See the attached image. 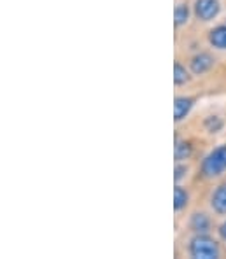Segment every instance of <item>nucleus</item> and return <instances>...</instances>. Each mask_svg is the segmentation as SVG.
<instances>
[{
	"mask_svg": "<svg viewBox=\"0 0 226 259\" xmlns=\"http://www.w3.org/2000/svg\"><path fill=\"white\" fill-rule=\"evenodd\" d=\"M187 18H190V9H187V6H177L175 7V13H174V21H175V26H181L184 25L187 21Z\"/></svg>",
	"mask_w": 226,
	"mask_h": 259,
	"instance_id": "12",
	"label": "nucleus"
},
{
	"mask_svg": "<svg viewBox=\"0 0 226 259\" xmlns=\"http://www.w3.org/2000/svg\"><path fill=\"white\" fill-rule=\"evenodd\" d=\"M217 231H219V237L223 238V240H226V223L221 224V226H219V230H217Z\"/></svg>",
	"mask_w": 226,
	"mask_h": 259,
	"instance_id": "14",
	"label": "nucleus"
},
{
	"mask_svg": "<svg viewBox=\"0 0 226 259\" xmlns=\"http://www.w3.org/2000/svg\"><path fill=\"white\" fill-rule=\"evenodd\" d=\"M219 2L217 0H197L195 4V14L202 21H210L219 14Z\"/></svg>",
	"mask_w": 226,
	"mask_h": 259,
	"instance_id": "3",
	"label": "nucleus"
},
{
	"mask_svg": "<svg viewBox=\"0 0 226 259\" xmlns=\"http://www.w3.org/2000/svg\"><path fill=\"white\" fill-rule=\"evenodd\" d=\"M193 152V147H191L190 142L186 140H177L175 142V147H174V156H175V161H184L191 156Z\"/></svg>",
	"mask_w": 226,
	"mask_h": 259,
	"instance_id": "8",
	"label": "nucleus"
},
{
	"mask_svg": "<svg viewBox=\"0 0 226 259\" xmlns=\"http://www.w3.org/2000/svg\"><path fill=\"white\" fill-rule=\"evenodd\" d=\"M191 257L195 259H217L219 257V245L207 235H198L190 243Z\"/></svg>",
	"mask_w": 226,
	"mask_h": 259,
	"instance_id": "1",
	"label": "nucleus"
},
{
	"mask_svg": "<svg viewBox=\"0 0 226 259\" xmlns=\"http://www.w3.org/2000/svg\"><path fill=\"white\" fill-rule=\"evenodd\" d=\"M226 170V146H221L217 149H214L202 163V172L205 174V177L212 179L221 175Z\"/></svg>",
	"mask_w": 226,
	"mask_h": 259,
	"instance_id": "2",
	"label": "nucleus"
},
{
	"mask_svg": "<svg viewBox=\"0 0 226 259\" xmlns=\"http://www.w3.org/2000/svg\"><path fill=\"white\" fill-rule=\"evenodd\" d=\"M186 174H187V166H184V165H177V166H175V175H174V179L179 182L182 177H184Z\"/></svg>",
	"mask_w": 226,
	"mask_h": 259,
	"instance_id": "13",
	"label": "nucleus"
},
{
	"mask_svg": "<svg viewBox=\"0 0 226 259\" xmlns=\"http://www.w3.org/2000/svg\"><path fill=\"white\" fill-rule=\"evenodd\" d=\"M212 208L217 214H226V184L219 186L212 194Z\"/></svg>",
	"mask_w": 226,
	"mask_h": 259,
	"instance_id": "6",
	"label": "nucleus"
},
{
	"mask_svg": "<svg viewBox=\"0 0 226 259\" xmlns=\"http://www.w3.org/2000/svg\"><path fill=\"white\" fill-rule=\"evenodd\" d=\"M191 107H193V100L187 97H177L174 100V119L177 121H182L184 117L190 114Z\"/></svg>",
	"mask_w": 226,
	"mask_h": 259,
	"instance_id": "5",
	"label": "nucleus"
},
{
	"mask_svg": "<svg viewBox=\"0 0 226 259\" xmlns=\"http://www.w3.org/2000/svg\"><path fill=\"white\" fill-rule=\"evenodd\" d=\"M212 65H214V58L209 55V53H200V55L191 58V70H193L197 75L205 74L207 70L212 68Z\"/></svg>",
	"mask_w": 226,
	"mask_h": 259,
	"instance_id": "4",
	"label": "nucleus"
},
{
	"mask_svg": "<svg viewBox=\"0 0 226 259\" xmlns=\"http://www.w3.org/2000/svg\"><path fill=\"white\" fill-rule=\"evenodd\" d=\"M209 219H207L205 214H195L191 217V228H193L197 233H205L209 230Z\"/></svg>",
	"mask_w": 226,
	"mask_h": 259,
	"instance_id": "10",
	"label": "nucleus"
},
{
	"mask_svg": "<svg viewBox=\"0 0 226 259\" xmlns=\"http://www.w3.org/2000/svg\"><path fill=\"white\" fill-rule=\"evenodd\" d=\"M187 81H190V74H187V70L179 62H175L174 63V82L177 86H181V84H186Z\"/></svg>",
	"mask_w": 226,
	"mask_h": 259,
	"instance_id": "11",
	"label": "nucleus"
},
{
	"mask_svg": "<svg viewBox=\"0 0 226 259\" xmlns=\"http://www.w3.org/2000/svg\"><path fill=\"white\" fill-rule=\"evenodd\" d=\"M187 200H190V196H187L186 189H182L181 186H175L174 188V208L175 210H182V208L187 205Z\"/></svg>",
	"mask_w": 226,
	"mask_h": 259,
	"instance_id": "9",
	"label": "nucleus"
},
{
	"mask_svg": "<svg viewBox=\"0 0 226 259\" xmlns=\"http://www.w3.org/2000/svg\"><path fill=\"white\" fill-rule=\"evenodd\" d=\"M209 40L214 48L226 49V25H221V26H217V28H214L209 35Z\"/></svg>",
	"mask_w": 226,
	"mask_h": 259,
	"instance_id": "7",
	"label": "nucleus"
}]
</instances>
